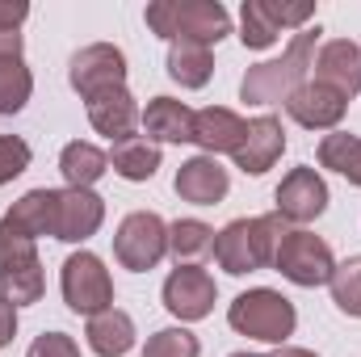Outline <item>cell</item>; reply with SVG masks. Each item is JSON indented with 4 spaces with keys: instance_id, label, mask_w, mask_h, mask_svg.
<instances>
[{
    "instance_id": "cell-35",
    "label": "cell",
    "mask_w": 361,
    "mask_h": 357,
    "mask_svg": "<svg viewBox=\"0 0 361 357\" xmlns=\"http://www.w3.org/2000/svg\"><path fill=\"white\" fill-rule=\"evenodd\" d=\"M13 337H17V307L0 298V349L13 345Z\"/></svg>"
},
{
    "instance_id": "cell-26",
    "label": "cell",
    "mask_w": 361,
    "mask_h": 357,
    "mask_svg": "<svg viewBox=\"0 0 361 357\" xmlns=\"http://www.w3.org/2000/svg\"><path fill=\"white\" fill-rule=\"evenodd\" d=\"M319 164L341 173L349 185H361V139L357 135H345V131L324 135L319 139Z\"/></svg>"
},
{
    "instance_id": "cell-13",
    "label": "cell",
    "mask_w": 361,
    "mask_h": 357,
    "mask_svg": "<svg viewBox=\"0 0 361 357\" xmlns=\"http://www.w3.org/2000/svg\"><path fill=\"white\" fill-rule=\"evenodd\" d=\"M345 109H349V101L319 80H307L286 97V114L307 131H336L345 122Z\"/></svg>"
},
{
    "instance_id": "cell-17",
    "label": "cell",
    "mask_w": 361,
    "mask_h": 357,
    "mask_svg": "<svg viewBox=\"0 0 361 357\" xmlns=\"http://www.w3.org/2000/svg\"><path fill=\"white\" fill-rule=\"evenodd\" d=\"M85 105H89L92 131H97V135H105L109 143H122V139H130V135H135V126H139V118H143L126 85H122V89L97 92V97H89Z\"/></svg>"
},
{
    "instance_id": "cell-1",
    "label": "cell",
    "mask_w": 361,
    "mask_h": 357,
    "mask_svg": "<svg viewBox=\"0 0 361 357\" xmlns=\"http://www.w3.org/2000/svg\"><path fill=\"white\" fill-rule=\"evenodd\" d=\"M286 219L273 210V214H257V219H235L227 223L223 231H214V261L219 269L244 277V273H257V269L273 265V253L286 236Z\"/></svg>"
},
{
    "instance_id": "cell-7",
    "label": "cell",
    "mask_w": 361,
    "mask_h": 357,
    "mask_svg": "<svg viewBox=\"0 0 361 357\" xmlns=\"http://www.w3.org/2000/svg\"><path fill=\"white\" fill-rule=\"evenodd\" d=\"M273 269H277L286 282H294V286H302V290H315V286H328V282H332L336 257H332L328 240H319L315 231L298 227V231H286V236H281V244H277V253H273Z\"/></svg>"
},
{
    "instance_id": "cell-22",
    "label": "cell",
    "mask_w": 361,
    "mask_h": 357,
    "mask_svg": "<svg viewBox=\"0 0 361 357\" xmlns=\"http://www.w3.org/2000/svg\"><path fill=\"white\" fill-rule=\"evenodd\" d=\"M59 173L68 181V189H92L109 173V152H101L97 143H85V139H72L59 152Z\"/></svg>"
},
{
    "instance_id": "cell-23",
    "label": "cell",
    "mask_w": 361,
    "mask_h": 357,
    "mask_svg": "<svg viewBox=\"0 0 361 357\" xmlns=\"http://www.w3.org/2000/svg\"><path fill=\"white\" fill-rule=\"evenodd\" d=\"M109 169L122 181H152L160 169V147L143 135H130V139L109 147Z\"/></svg>"
},
{
    "instance_id": "cell-10",
    "label": "cell",
    "mask_w": 361,
    "mask_h": 357,
    "mask_svg": "<svg viewBox=\"0 0 361 357\" xmlns=\"http://www.w3.org/2000/svg\"><path fill=\"white\" fill-rule=\"evenodd\" d=\"M68 80H72V89L80 92L85 101L105 89H122L126 85V55L118 47H109V42H92V47L72 55Z\"/></svg>"
},
{
    "instance_id": "cell-12",
    "label": "cell",
    "mask_w": 361,
    "mask_h": 357,
    "mask_svg": "<svg viewBox=\"0 0 361 357\" xmlns=\"http://www.w3.org/2000/svg\"><path fill=\"white\" fill-rule=\"evenodd\" d=\"M281 152H286L281 118H277V114H261V118L248 122V131H244L240 147L231 152V160H235L240 173H248V177H265L273 164L281 160Z\"/></svg>"
},
{
    "instance_id": "cell-9",
    "label": "cell",
    "mask_w": 361,
    "mask_h": 357,
    "mask_svg": "<svg viewBox=\"0 0 361 357\" xmlns=\"http://www.w3.org/2000/svg\"><path fill=\"white\" fill-rule=\"evenodd\" d=\"M219 286L202 265H177L164 277V307L169 315H177L180 324H197L214 311Z\"/></svg>"
},
{
    "instance_id": "cell-32",
    "label": "cell",
    "mask_w": 361,
    "mask_h": 357,
    "mask_svg": "<svg viewBox=\"0 0 361 357\" xmlns=\"http://www.w3.org/2000/svg\"><path fill=\"white\" fill-rule=\"evenodd\" d=\"M265 4V13H269V21L277 30H307V21L315 17V4H307V0H298V4H281V0H261Z\"/></svg>"
},
{
    "instance_id": "cell-14",
    "label": "cell",
    "mask_w": 361,
    "mask_h": 357,
    "mask_svg": "<svg viewBox=\"0 0 361 357\" xmlns=\"http://www.w3.org/2000/svg\"><path fill=\"white\" fill-rule=\"evenodd\" d=\"M105 223V198L92 189H59V214H55V240L85 244Z\"/></svg>"
},
{
    "instance_id": "cell-5",
    "label": "cell",
    "mask_w": 361,
    "mask_h": 357,
    "mask_svg": "<svg viewBox=\"0 0 361 357\" xmlns=\"http://www.w3.org/2000/svg\"><path fill=\"white\" fill-rule=\"evenodd\" d=\"M42 290H47V273L34 240L8 219H0V298L13 307H30L42 298Z\"/></svg>"
},
{
    "instance_id": "cell-33",
    "label": "cell",
    "mask_w": 361,
    "mask_h": 357,
    "mask_svg": "<svg viewBox=\"0 0 361 357\" xmlns=\"http://www.w3.org/2000/svg\"><path fill=\"white\" fill-rule=\"evenodd\" d=\"M25 357H80V345H76L68 332H42V337L30 345Z\"/></svg>"
},
{
    "instance_id": "cell-2",
    "label": "cell",
    "mask_w": 361,
    "mask_h": 357,
    "mask_svg": "<svg viewBox=\"0 0 361 357\" xmlns=\"http://www.w3.org/2000/svg\"><path fill=\"white\" fill-rule=\"evenodd\" d=\"M147 30L164 42H223L231 34V13L219 0H156L147 4Z\"/></svg>"
},
{
    "instance_id": "cell-8",
    "label": "cell",
    "mask_w": 361,
    "mask_h": 357,
    "mask_svg": "<svg viewBox=\"0 0 361 357\" xmlns=\"http://www.w3.org/2000/svg\"><path fill=\"white\" fill-rule=\"evenodd\" d=\"M114 257L130 273H147L169 257V223L152 210H135L114 231Z\"/></svg>"
},
{
    "instance_id": "cell-4",
    "label": "cell",
    "mask_w": 361,
    "mask_h": 357,
    "mask_svg": "<svg viewBox=\"0 0 361 357\" xmlns=\"http://www.w3.org/2000/svg\"><path fill=\"white\" fill-rule=\"evenodd\" d=\"M227 324L248 337V341H265V345H286L298 328V311L294 303L281 294V290H269V286H257V290H244L235 294V303L227 307Z\"/></svg>"
},
{
    "instance_id": "cell-16",
    "label": "cell",
    "mask_w": 361,
    "mask_h": 357,
    "mask_svg": "<svg viewBox=\"0 0 361 357\" xmlns=\"http://www.w3.org/2000/svg\"><path fill=\"white\" fill-rule=\"evenodd\" d=\"M173 189H177L180 202H193V206H219L231 189V177L227 169L214 160V156H193L185 160L173 177Z\"/></svg>"
},
{
    "instance_id": "cell-11",
    "label": "cell",
    "mask_w": 361,
    "mask_h": 357,
    "mask_svg": "<svg viewBox=\"0 0 361 357\" xmlns=\"http://www.w3.org/2000/svg\"><path fill=\"white\" fill-rule=\"evenodd\" d=\"M273 202H277V214L286 223H315L328 210V185H324V177L315 169L302 164V169H290L281 177Z\"/></svg>"
},
{
    "instance_id": "cell-21",
    "label": "cell",
    "mask_w": 361,
    "mask_h": 357,
    "mask_svg": "<svg viewBox=\"0 0 361 357\" xmlns=\"http://www.w3.org/2000/svg\"><path fill=\"white\" fill-rule=\"evenodd\" d=\"M55 214H59V189H30L21 202H13L4 219L21 227L30 240H38V236H55Z\"/></svg>"
},
{
    "instance_id": "cell-25",
    "label": "cell",
    "mask_w": 361,
    "mask_h": 357,
    "mask_svg": "<svg viewBox=\"0 0 361 357\" xmlns=\"http://www.w3.org/2000/svg\"><path fill=\"white\" fill-rule=\"evenodd\" d=\"M169 253L177 257V265H193L206 253H214V227H206L202 219H177L169 227Z\"/></svg>"
},
{
    "instance_id": "cell-37",
    "label": "cell",
    "mask_w": 361,
    "mask_h": 357,
    "mask_svg": "<svg viewBox=\"0 0 361 357\" xmlns=\"http://www.w3.org/2000/svg\"><path fill=\"white\" fill-rule=\"evenodd\" d=\"M269 357H319V353H311V349H298V345H281L277 353H269Z\"/></svg>"
},
{
    "instance_id": "cell-34",
    "label": "cell",
    "mask_w": 361,
    "mask_h": 357,
    "mask_svg": "<svg viewBox=\"0 0 361 357\" xmlns=\"http://www.w3.org/2000/svg\"><path fill=\"white\" fill-rule=\"evenodd\" d=\"M30 17L25 0H0V34H17V25Z\"/></svg>"
},
{
    "instance_id": "cell-18",
    "label": "cell",
    "mask_w": 361,
    "mask_h": 357,
    "mask_svg": "<svg viewBox=\"0 0 361 357\" xmlns=\"http://www.w3.org/2000/svg\"><path fill=\"white\" fill-rule=\"evenodd\" d=\"M248 122L227 109V105H206V109H193V143L202 147V156H219V152H235L240 139H244Z\"/></svg>"
},
{
    "instance_id": "cell-6",
    "label": "cell",
    "mask_w": 361,
    "mask_h": 357,
    "mask_svg": "<svg viewBox=\"0 0 361 357\" xmlns=\"http://www.w3.org/2000/svg\"><path fill=\"white\" fill-rule=\"evenodd\" d=\"M59 290H63L68 311L89 315V320L114 307V277H109L105 261H101L97 253H89V248H80V253H72V257L63 261Z\"/></svg>"
},
{
    "instance_id": "cell-38",
    "label": "cell",
    "mask_w": 361,
    "mask_h": 357,
    "mask_svg": "<svg viewBox=\"0 0 361 357\" xmlns=\"http://www.w3.org/2000/svg\"><path fill=\"white\" fill-rule=\"evenodd\" d=\"M231 357H269V353H231Z\"/></svg>"
},
{
    "instance_id": "cell-29",
    "label": "cell",
    "mask_w": 361,
    "mask_h": 357,
    "mask_svg": "<svg viewBox=\"0 0 361 357\" xmlns=\"http://www.w3.org/2000/svg\"><path fill=\"white\" fill-rule=\"evenodd\" d=\"M277 25L269 21V13H265V4L261 0H244V8H240V42L248 47V51H265L277 42Z\"/></svg>"
},
{
    "instance_id": "cell-3",
    "label": "cell",
    "mask_w": 361,
    "mask_h": 357,
    "mask_svg": "<svg viewBox=\"0 0 361 357\" xmlns=\"http://www.w3.org/2000/svg\"><path fill=\"white\" fill-rule=\"evenodd\" d=\"M315 42H319V25H315V30H311V25L298 30L281 59H265V63L248 68V76L240 80V97H244L248 105L286 101L298 85H307V72H311V63H315Z\"/></svg>"
},
{
    "instance_id": "cell-27",
    "label": "cell",
    "mask_w": 361,
    "mask_h": 357,
    "mask_svg": "<svg viewBox=\"0 0 361 357\" xmlns=\"http://www.w3.org/2000/svg\"><path fill=\"white\" fill-rule=\"evenodd\" d=\"M34 92V76L25 59H0V114H21Z\"/></svg>"
},
{
    "instance_id": "cell-31",
    "label": "cell",
    "mask_w": 361,
    "mask_h": 357,
    "mask_svg": "<svg viewBox=\"0 0 361 357\" xmlns=\"http://www.w3.org/2000/svg\"><path fill=\"white\" fill-rule=\"evenodd\" d=\"M30 143L17 135H0V185H8L13 177H21L30 169Z\"/></svg>"
},
{
    "instance_id": "cell-19",
    "label": "cell",
    "mask_w": 361,
    "mask_h": 357,
    "mask_svg": "<svg viewBox=\"0 0 361 357\" xmlns=\"http://www.w3.org/2000/svg\"><path fill=\"white\" fill-rule=\"evenodd\" d=\"M139 122L156 147L160 143H193V109L177 97H152Z\"/></svg>"
},
{
    "instance_id": "cell-28",
    "label": "cell",
    "mask_w": 361,
    "mask_h": 357,
    "mask_svg": "<svg viewBox=\"0 0 361 357\" xmlns=\"http://www.w3.org/2000/svg\"><path fill=\"white\" fill-rule=\"evenodd\" d=\"M332 303L345 311V315H353L361 320V257H349V261H341V265L332 269Z\"/></svg>"
},
{
    "instance_id": "cell-15",
    "label": "cell",
    "mask_w": 361,
    "mask_h": 357,
    "mask_svg": "<svg viewBox=\"0 0 361 357\" xmlns=\"http://www.w3.org/2000/svg\"><path fill=\"white\" fill-rule=\"evenodd\" d=\"M311 68H315V80H319V85H328L332 92H341L345 101L361 92V47L349 42V38L324 42Z\"/></svg>"
},
{
    "instance_id": "cell-30",
    "label": "cell",
    "mask_w": 361,
    "mask_h": 357,
    "mask_svg": "<svg viewBox=\"0 0 361 357\" xmlns=\"http://www.w3.org/2000/svg\"><path fill=\"white\" fill-rule=\"evenodd\" d=\"M143 357H202V345L189 328H160L147 337Z\"/></svg>"
},
{
    "instance_id": "cell-24",
    "label": "cell",
    "mask_w": 361,
    "mask_h": 357,
    "mask_svg": "<svg viewBox=\"0 0 361 357\" xmlns=\"http://www.w3.org/2000/svg\"><path fill=\"white\" fill-rule=\"evenodd\" d=\"M169 76L180 89H206L214 76V55L210 47L197 42H169Z\"/></svg>"
},
{
    "instance_id": "cell-36",
    "label": "cell",
    "mask_w": 361,
    "mask_h": 357,
    "mask_svg": "<svg viewBox=\"0 0 361 357\" xmlns=\"http://www.w3.org/2000/svg\"><path fill=\"white\" fill-rule=\"evenodd\" d=\"M0 59H21V34H0Z\"/></svg>"
},
{
    "instance_id": "cell-20",
    "label": "cell",
    "mask_w": 361,
    "mask_h": 357,
    "mask_svg": "<svg viewBox=\"0 0 361 357\" xmlns=\"http://www.w3.org/2000/svg\"><path fill=\"white\" fill-rule=\"evenodd\" d=\"M85 337H89V349L97 357H126L135 349V320H130L126 311L109 307V311L92 315L89 328H85Z\"/></svg>"
}]
</instances>
